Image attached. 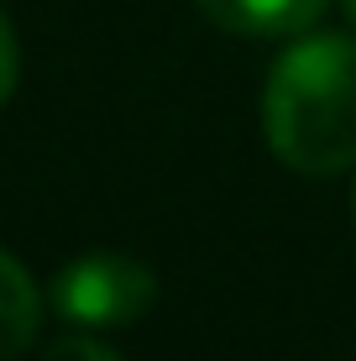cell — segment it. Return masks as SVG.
I'll return each mask as SVG.
<instances>
[{"label":"cell","mask_w":356,"mask_h":361,"mask_svg":"<svg viewBox=\"0 0 356 361\" xmlns=\"http://www.w3.org/2000/svg\"><path fill=\"white\" fill-rule=\"evenodd\" d=\"M262 131L278 163L304 178L356 168V37H293L267 73Z\"/></svg>","instance_id":"cell-1"},{"label":"cell","mask_w":356,"mask_h":361,"mask_svg":"<svg viewBox=\"0 0 356 361\" xmlns=\"http://www.w3.org/2000/svg\"><path fill=\"white\" fill-rule=\"evenodd\" d=\"M152 298H157L152 267H142L126 252H84L68 267H58L53 288H47V304L68 325H84V330L131 325L152 309Z\"/></svg>","instance_id":"cell-2"},{"label":"cell","mask_w":356,"mask_h":361,"mask_svg":"<svg viewBox=\"0 0 356 361\" xmlns=\"http://www.w3.org/2000/svg\"><path fill=\"white\" fill-rule=\"evenodd\" d=\"M194 6H200L204 21H215L231 37H273V42H288V37H304L325 16L330 0H194Z\"/></svg>","instance_id":"cell-3"},{"label":"cell","mask_w":356,"mask_h":361,"mask_svg":"<svg viewBox=\"0 0 356 361\" xmlns=\"http://www.w3.org/2000/svg\"><path fill=\"white\" fill-rule=\"evenodd\" d=\"M37 325H42L37 283L27 278V267L0 246V361L27 351V345L37 341Z\"/></svg>","instance_id":"cell-4"},{"label":"cell","mask_w":356,"mask_h":361,"mask_svg":"<svg viewBox=\"0 0 356 361\" xmlns=\"http://www.w3.org/2000/svg\"><path fill=\"white\" fill-rule=\"evenodd\" d=\"M37 361H121L110 345L100 341H90V335H63V341H53Z\"/></svg>","instance_id":"cell-5"},{"label":"cell","mask_w":356,"mask_h":361,"mask_svg":"<svg viewBox=\"0 0 356 361\" xmlns=\"http://www.w3.org/2000/svg\"><path fill=\"white\" fill-rule=\"evenodd\" d=\"M16 73H21V47H16V32H11L6 11H0V105L16 90Z\"/></svg>","instance_id":"cell-6"},{"label":"cell","mask_w":356,"mask_h":361,"mask_svg":"<svg viewBox=\"0 0 356 361\" xmlns=\"http://www.w3.org/2000/svg\"><path fill=\"white\" fill-rule=\"evenodd\" d=\"M340 11H346V21H351V27H356V0H346V6H340Z\"/></svg>","instance_id":"cell-7"},{"label":"cell","mask_w":356,"mask_h":361,"mask_svg":"<svg viewBox=\"0 0 356 361\" xmlns=\"http://www.w3.org/2000/svg\"><path fill=\"white\" fill-rule=\"evenodd\" d=\"M351 204H356V194H351Z\"/></svg>","instance_id":"cell-8"}]
</instances>
